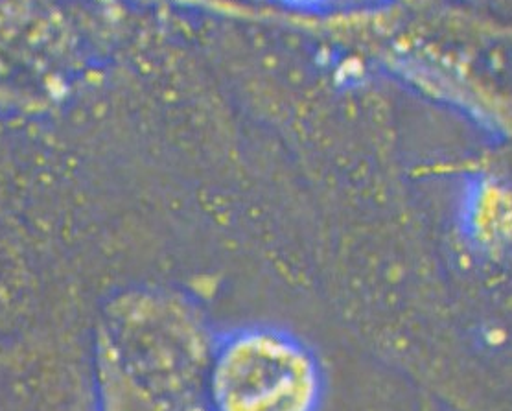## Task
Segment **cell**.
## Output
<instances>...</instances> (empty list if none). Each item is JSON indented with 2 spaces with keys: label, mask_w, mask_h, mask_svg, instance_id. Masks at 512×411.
Listing matches in <instances>:
<instances>
[{
  "label": "cell",
  "mask_w": 512,
  "mask_h": 411,
  "mask_svg": "<svg viewBox=\"0 0 512 411\" xmlns=\"http://www.w3.org/2000/svg\"><path fill=\"white\" fill-rule=\"evenodd\" d=\"M214 338L183 295L137 288L117 295L94 340L98 411H212Z\"/></svg>",
  "instance_id": "cell-1"
},
{
  "label": "cell",
  "mask_w": 512,
  "mask_h": 411,
  "mask_svg": "<svg viewBox=\"0 0 512 411\" xmlns=\"http://www.w3.org/2000/svg\"><path fill=\"white\" fill-rule=\"evenodd\" d=\"M207 393L212 411H317L323 373L297 336L247 325L214 340Z\"/></svg>",
  "instance_id": "cell-2"
},
{
  "label": "cell",
  "mask_w": 512,
  "mask_h": 411,
  "mask_svg": "<svg viewBox=\"0 0 512 411\" xmlns=\"http://www.w3.org/2000/svg\"><path fill=\"white\" fill-rule=\"evenodd\" d=\"M275 4H280L284 8H290V10H303V12H314V10H321L326 8L330 2L334 0H271Z\"/></svg>",
  "instance_id": "cell-3"
}]
</instances>
